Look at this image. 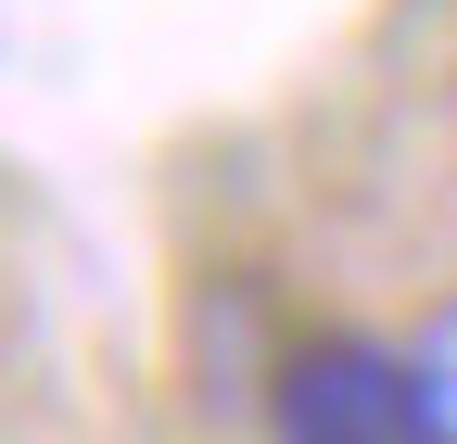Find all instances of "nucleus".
Here are the masks:
<instances>
[{"label":"nucleus","instance_id":"obj_1","mask_svg":"<svg viewBox=\"0 0 457 444\" xmlns=\"http://www.w3.org/2000/svg\"><path fill=\"white\" fill-rule=\"evenodd\" d=\"M267 444H445L420 407L407 343H369V330H318V343L279 356L267 381Z\"/></svg>","mask_w":457,"mask_h":444},{"label":"nucleus","instance_id":"obj_2","mask_svg":"<svg viewBox=\"0 0 457 444\" xmlns=\"http://www.w3.org/2000/svg\"><path fill=\"white\" fill-rule=\"evenodd\" d=\"M407 368H420V407H432V432L457 444V305H432V317L407 330Z\"/></svg>","mask_w":457,"mask_h":444}]
</instances>
